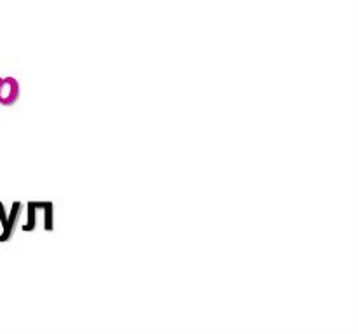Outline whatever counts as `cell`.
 Returning a JSON list of instances; mask_svg holds the SVG:
<instances>
[{
  "label": "cell",
  "instance_id": "cell-1",
  "mask_svg": "<svg viewBox=\"0 0 358 334\" xmlns=\"http://www.w3.org/2000/svg\"><path fill=\"white\" fill-rule=\"evenodd\" d=\"M21 202H14L10 210L7 212L3 203L0 202V223H2V233H0V244L3 242H9L13 238L14 231H16L17 224L21 223Z\"/></svg>",
  "mask_w": 358,
  "mask_h": 334
},
{
  "label": "cell",
  "instance_id": "cell-2",
  "mask_svg": "<svg viewBox=\"0 0 358 334\" xmlns=\"http://www.w3.org/2000/svg\"><path fill=\"white\" fill-rule=\"evenodd\" d=\"M20 98V83L14 77H0V105L10 107Z\"/></svg>",
  "mask_w": 358,
  "mask_h": 334
},
{
  "label": "cell",
  "instance_id": "cell-3",
  "mask_svg": "<svg viewBox=\"0 0 358 334\" xmlns=\"http://www.w3.org/2000/svg\"><path fill=\"white\" fill-rule=\"evenodd\" d=\"M38 210L44 212V231H52L55 230V219H52V203L51 202H37Z\"/></svg>",
  "mask_w": 358,
  "mask_h": 334
},
{
  "label": "cell",
  "instance_id": "cell-4",
  "mask_svg": "<svg viewBox=\"0 0 358 334\" xmlns=\"http://www.w3.org/2000/svg\"><path fill=\"white\" fill-rule=\"evenodd\" d=\"M37 228V202L27 203V224H23V231L30 233Z\"/></svg>",
  "mask_w": 358,
  "mask_h": 334
}]
</instances>
